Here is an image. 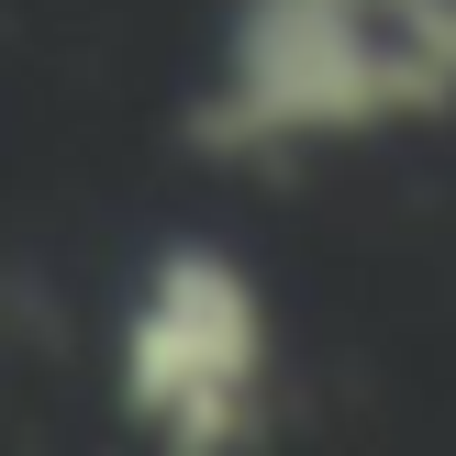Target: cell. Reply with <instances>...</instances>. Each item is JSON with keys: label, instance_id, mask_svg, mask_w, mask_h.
<instances>
[{"label": "cell", "instance_id": "1", "mask_svg": "<svg viewBox=\"0 0 456 456\" xmlns=\"http://www.w3.org/2000/svg\"><path fill=\"white\" fill-rule=\"evenodd\" d=\"M445 111H456V0H234L190 134L200 156H279L445 123Z\"/></svg>", "mask_w": 456, "mask_h": 456}, {"label": "cell", "instance_id": "2", "mask_svg": "<svg viewBox=\"0 0 456 456\" xmlns=\"http://www.w3.org/2000/svg\"><path fill=\"white\" fill-rule=\"evenodd\" d=\"M111 401L134 435L178 445V456H223L256 435L267 412V289L234 245H156L145 279L123 301L111 334Z\"/></svg>", "mask_w": 456, "mask_h": 456}]
</instances>
